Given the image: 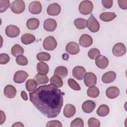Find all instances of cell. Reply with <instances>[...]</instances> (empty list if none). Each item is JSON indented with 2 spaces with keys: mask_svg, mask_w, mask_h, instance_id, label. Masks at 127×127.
I'll use <instances>...</instances> for the list:
<instances>
[{
  "mask_svg": "<svg viewBox=\"0 0 127 127\" xmlns=\"http://www.w3.org/2000/svg\"><path fill=\"white\" fill-rule=\"evenodd\" d=\"M64 93L51 84L42 85L29 93L30 101L35 108L48 118L60 113L63 105Z\"/></svg>",
  "mask_w": 127,
  "mask_h": 127,
  "instance_id": "obj_1",
  "label": "cell"
},
{
  "mask_svg": "<svg viewBox=\"0 0 127 127\" xmlns=\"http://www.w3.org/2000/svg\"><path fill=\"white\" fill-rule=\"evenodd\" d=\"M93 9V3L90 0L82 1L78 7L79 12L83 15H88L91 13Z\"/></svg>",
  "mask_w": 127,
  "mask_h": 127,
  "instance_id": "obj_2",
  "label": "cell"
},
{
  "mask_svg": "<svg viewBox=\"0 0 127 127\" xmlns=\"http://www.w3.org/2000/svg\"><path fill=\"white\" fill-rule=\"evenodd\" d=\"M11 10L14 13H22L25 9V4L22 0H16L13 1L10 5Z\"/></svg>",
  "mask_w": 127,
  "mask_h": 127,
  "instance_id": "obj_3",
  "label": "cell"
},
{
  "mask_svg": "<svg viewBox=\"0 0 127 127\" xmlns=\"http://www.w3.org/2000/svg\"><path fill=\"white\" fill-rule=\"evenodd\" d=\"M86 26L93 33L97 32L100 29V24L93 14H91L86 22Z\"/></svg>",
  "mask_w": 127,
  "mask_h": 127,
  "instance_id": "obj_4",
  "label": "cell"
},
{
  "mask_svg": "<svg viewBox=\"0 0 127 127\" xmlns=\"http://www.w3.org/2000/svg\"><path fill=\"white\" fill-rule=\"evenodd\" d=\"M57 46V42L55 38L52 36L46 37L43 43L44 49L47 51H53Z\"/></svg>",
  "mask_w": 127,
  "mask_h": 127,
  "instance_id": "obj_5",
  "label": "cell"
},
{
  "mask_svg": "<svg viewBox=\"0 0 127 127\" xmlns=\"http://www.w3.org/2000/svg\"><path fill=\"white\" fill-rule=\"evenodd\" d=\"M5 34L9 38L17 37L20 34V29L14 25H9L7 26L5 30Z\"/></svg>",
  "mask_w": 127,
  "mask_h": 127,
  "instance_id": "obj_6",
  "label": "cell"
},
{
  "mask_svg": "<svg viewBox=\"0 0 127 127\" xmlns=\"http://www.w3.org/2000/svg\"><path fill=\"white\" fill-rule=\"evenodd\" d=\"M112 52L116 57L123 56L126 53V46L122 43H118L113 47Z\"/></svg>",
  "mask_w": 127,
  "mask_h": 127,
  "instance_id": "obj_7",
  "label": "cell"
},
{
  "mask_svg": "<svg viewBox=\"0 0 127 127\" xmlns=\"http://www.w3.org/2000/svg\"><path fill=\"white\" fill-rule=\"evenodd\" d=\"M84 82L87 87H90L96 84L97 77L96 75L90 72L86 73L84 77Z\"/></svg>",
  "mask_w": 127,
  "mask_h": 127,
  "instance_id": "obj_8",
  "label": "cell"
},
{
  "mask_svg": "<svg viewBox=\"0 0 127 127\" xmlns=\"http://www.w3.org/2000/svg\"><path fill=\"white\" fill-rule=\"evenodd\" d=\"M86 73L85 69L82 66H76L72 69L73 76L79 80H81L83 79Z\"/></svg>",
  "mask_w": 127,
  "mask_h": 127,
  "instance_id": "obj_9",
  "label": "cell"
},
{
  "mask_svg": "<svg viewBox=\"0 0 127 127\" xmlns=\"http://www.w3.org/2000/svg\"><path fill=\"white\" fill-rule=\"evenodd\" d=\"M28 76V74L25 71L18 70L14 74L13 81L16 83H22L26 80Z\"/></svg>",
  "mask_w": 127,
  "mask_h": 127,
  "instance_id": "obj_10",
  "label": "cell"
},
{
  "mask_svg": "<svg viewBox=\"0 0 127 127\" xmlns=\"http://www.w3.org/2000/svg\"><path fill=\"white\" fill-rule=\"evenodd\" d=\"M61 10V7L57 3L50 4L47 7V13L51 16H56L59 14Z\"/></svg>",
  "mask_w": 127,
  "mask_h": 127,
  "instance_id": "obj_11",
  "label": "cell"
},
{
  "mask_svg": "<svg viewBox=\"0 0 127 127\" xmlns=\"http://www.w3.org/2000/svg\"><path fill=\"white\" fill-rule=\"evenodd\" d=\"M79 45L83 47H90L93 43V39L91 36L87 34H82L79 40Z\"/></svg>",
  "mask_w": 127,
  "mask_h": 127,
  "instance_id": "obj_12",
  "label": "cell"
},
{
  "mask_svg": "<svg viewBox=\"0 0 127 127\" xmlns=\"http://www.w3.org/2000/svg\"><path fill=\"white\" fill-rule=\"evenodd\" d=\"M42 9L41 3L39 1H33L29 5V11L33 14H38Z\"/></svg>",
  "mask_w": 127,
  "mask_h": 127,
  "instance_id": "obj_13",
  "label": "cell"
},
{
  "mask_svg": "<svg viewBox=\"0 0 127 127\" xmlns=\"http://www.w3.org/2000/svg\"><path fill=\"white\" fill-rule=\"evenodd\" d=\"M65 51L71 55L77 54L80 52L79 45L74 42H69L65 47Z\"/></svg>",
  "mask_w": 127,
  "mask_h": 127,
  "instance_id": "obj_14",
  "label": "cell"
},
{
  "mask_svg": "<svg viewBox=\"0 0 127 127\" xmlns=\"http://www.w3.org/2000/svg\"><path fill=\"white\" fill-rule=\"evenodd\" d=\"M57 24L55 20L52 18L46 19L43 24V27L45 30L49 32L54 31L57 28Z\"/></svg>",
  "mask_w": 127,
  "mask_h": 127,
  "instance_id": "obj_15",
  "label": "cell"
},
{
  "mask_svg": "<svg viewBox=\"0 0 127 127\" xmlns=\"http://www.w3.org/2000/svg\"><path fill=\"white\" fill-rule=\"evenodd\" d=\"M95 64L100 69L106 68L109 64V61L107 58L103 55H99L95 59Z\"/></svg>",
  "mask_w": 127,
  "mask_h": 127,
  "instance_id": "obj_16",
  "label": "cell"
},
{
  "mask_svg": "<svg viewBox=\"0 0 127 127\" xmlns=\"http://www.w3.org/2000/svg\"><path fill=\"white\" fill-rule=\"evenodd\" d=\"M116 78V73L113 71L105 73L102 76V81L106 84L113 82Z\"/></svg>",
  "mask_w": 127,
  "mask_h": 127,
  "instance_id": "obj_17",
  "label": "cell"
},
{
  "mask_svg": "<svg viewBox=\"0 0 127 127\" xmlns=\"http://www.w3.org/2000/svg\"><path fill=\"white\" fill-rule=\"evenodd\" d=\"M96 107L95 103L92 100H87L83 102L82 104V109L85 113H90Z\"/></svg>",
  "mask_w": 127,
  "mask_h": 127,
  "instance_id": "obj_18",
  "label": "cell"
},
{
  "mask_svg": "<svg viewBox=\"0 0 127 127\" xmlns=\"http://www.w3.org/2000/svg\"><path fill=\"white\" fill-rule=\"evenodd\" d=\"M3 93L6 97L8 98H13L16 96V89L14 86L8 84L5 86Z\"/></svg>",
  "mask_w": 127,
  "mask_h": 127,
  "instance_id": "obj_19",
  "label": "cell"
},
{
  "mask_svg": "<svg viewBox=\"0 0 127 127\" xmlns=\"http://www.w3.org/2000/svg\"><path fill=\"white\" fill-rule=\"evenodd\" d=\"M120 94L119 89L116 86H110L106 90V95L110 99L117 98Z\"/></svg>",
  "mask_w": 127,
  "mask_h": 127,
  "instance_id": "obj_20",
  "label": "cell"
},
{
  "mask_svg": "<svg viewBox=\"0 0 127 127\" xmlns=\"http://www.w3.org/2000/svg\"><path fill=\"white\" fill-rule=\"evenodd\" d=\"M64 115L68 118L73 117L76 113L75 107L71 104H67L65 106L64 109Z\"/></svg>",
  "mask_w": 127,
  "mask_h": 127,
  "instance_id": "obj_21",
  "label": "cell"
},
{
  "mask_svg": "<svg viewBox=\"0 0 127 127\" xmlns=\"http://www.w3.org/2000/svg\"><path fill=\"white\" fill-rule=\"evenodd\" d=\"M40 21L36 18H31L27 20L26 26L29 30H34L37 29L39 26Z\"/></svg>",
  "mask_w": 127,
  "mask_h": 127,
  "instance_id": "obj_22",
  "label": "cell"
},
{
  "mask_svg": "<svg viewBox=\"0 0 127 127\" xmlns=\"http://www.w3.org/2000/svg\"><path fill=\"white\" fill-rule=\"evenodd\" d=\"M117 16L114 12H105L100 14L99 17L100 19L105 22H109L113 20Z\"/></svg>",
  "mask_w": 127,
  "mask_h": 127,
  "instance_id": "obj_23",
  "label": "cell"
},
{
  "mask_svg": "<svg viewBox=\"0 0 127 127\" xmlns=\"http://www.w3.org/2000/svg\"><path fill=\"white\" fill-rule=\"evenodd\" d=\"M54 74L61 78H65L67 75L68 70L65 66H59L55 69Z\"/></svg>",
  "mask_w": 127,
  "mask_h": 127,
  "instance_id": "obj_24",
  "label": "cell"
},
{
  "mask_svg": "<svg viewBox=\"0 0 127 127\" xmlns=\"http://www.w3.org/2000/svg\"><path fill=\"white\" fill-rule=\"evenodd\" d=\"M35 40V36L30 33H25L22 35L21 38L22 43L25 45H28L32 43Z\"/></svg>",
  "mask_w": 127,
  "mask_h": 127,
  "instance_id": "obj_25",
  "label": "cell"
},
{
  "mask_svg": "<svg viewBox=\"0 0 127 127\" xmlns=\"http://www.w3.org/2000/svg\"><path fill=\"white\" fill-rule=\"evenodd\" d=\"M34 80L36 81L38 85L46 84L49 82V78L46 74L37 73L34 77Z\"/></svg>",
  "mask_w": 127,
  "mask_h": 127,
  "instance_id": "obj_26",
  "label": "cell"
},
{
  "mask_svg": "<svg viewBox=\"0 0 127 127\" xmlns=\"http://www.w3.org/2000/svg\"><path fill=\"white\" fill-rule=\"evenodd\" d=\"M110 112L109 107L105 104H102L99 106L97 110V114L98 116L103 117L108 115Z\"/></svg>",
  "mask_w": 127,
  "mask_h": 127,
  "instance_id": "obj_27",
  "label": "cell"
},
{
  "mask_svg": "<svg viewBox=\"0 0 127 127\" xmlns=\"http://www.w3.org/2000/svg\"><path fill=\"white\" fill-rule=\"evenodd\" d=\"M37 70L38 73L47 74L49 70L48 65L44 62H39L37 65Z\"/></svg>",
  "mask_w": 127,
  "mask_h": 127,
  "instance_id": "obj_28",
  "label": "cell"
},
{
  "mask_svg": "<svg viewBox=\"0 0 127 127\" xmlns=\"http://www.w3.org/2000/svg\"><path fill=\"white\" fill-rule=\"evenodd\" d=\"M50 83L57 88L61 87L63 85V82L61 77L56 75H54L51 78Z\"/></svg>",
  "mask_w": 127,
  "mask_h": 127,
  "instance_id": "obj_29",
  "label": "cell"
},
{
  "mask_svg": "<svg viewBox=\"0 0 127 127\" xmlns=\"http://www.w3.org/2000/svg\"><path fill=\"white\" fill-rule=\"evenodd\" d=\"M11 52L13 56L18 57L22 55L24 53V50L21 46L18 44H15L11 48Z\"/></svg>",
  "mask_w": 127,
  "mask_h": 127,
  "instance_id": "obj_30",
  "label": "cell"
},
{
  "mask_svg": "<svg viewBox=\"0 0 127 127\" xmlns=\"http://www.w3.org/2000/svg\"><path fill=\"white\" fill-rule=\"evenodd\" d=\"M99 90L95 86H90L87 91V94L90 98H97L99 95Z\"/></svg>",
  "mask_w": 127,
  "mask_h": 127,
  "instance_id": "obj_31",
  "label": "cell"
},
{
  "mask_svg": "<svg viewBox=\"0 0 127 127\" xmlns=\"http://www.w3.org/2000/svg\"><path fill=\"white\" fill-rule=\"evenodd\" d=\"M38 84L34 79H29L25 83V87L26 90L28 92H32L34 91L37 87Z\"/></svg>",
  "mask_w": 127,
  "mask_h": 127,
  "instance_id": "obj_32",
  "label": "cell"
},
{
  "mask_svg": "<svg viewBox=\"0 0 127 127\" xmlns=\"http://www.w3.org/2000/svg\"><path fill=\"white\" fill-rule=\"evenodd\" d=\"M86 20L82 18H78L74 20V24L78 29H83L86 27Z\"/></svg>",
  "mask_w": 127,
  "mask_h": 127,
  "instance_id": "obj_33",
  "label": "cell"
},
{
  "mask_svg": "<svg viewBox=\"0 0 127 127\" xmlns=\"http://www.w3.org/2000/svg\"><path fill=\"white\" fill-rule=\"evenodd\" d=\"M36 58L38 61L41 62L48 61L51 59V55L47 52H41L37 55Z\"/></svg>",
  "mask_w": 127,
  "mask_h": 127,
  "instance_id": "obj_34",
  "label": "cell"
},
{
  "mask_svg": "<svg viewBox=\"0 0 127 127\" xmlns=\"http://www.w3.org/2000/svg\"><path fill=\"white\" fill-rule=\"evenodd\" d=\"M68 85L69 86L74 90L75 91H79L81 89L80 85L73 78H69L67 81Z\"/></svg>",
  "mask_w": 127,
  "mask_h": 127,
  "instance_id": "obj_35",
  "label": "cell"
},
{
  "mask_svg": "<svg viewBox=\"0 0 127 127\" xmlns=\"http://www.w3.org/2000/svg\"><path fill=\"white\" fill-rule=\"evenodd\" d=\"M100 55V51L96 48L91 49L88 53V56L89 58L92 60L96 59V58Z\"/></svg>",
  "mask_w": 127,
  "mask_h": 127,
  "instance_id": "obj_36",
  "label": "cell"
},
{
  "mask_svg": "<svg viewBox=\"0 0 127 127\" xmlns=\"http://www.w3.org/2000/svg\"><path fill=\"white\" fill-rule=\"evenodd\" d=\"M15 61L18 65L22 66L26 65L28 63V60L26 57L23 55H20L17 57L15 59Z\"/></svg>",
  "mask_w": 127,
  "mask_h": 127,
  "instance_id": "obj_37",
  "label": "cell"
},
{
  "mask_svg": "<svg viewBox=\"0 0 127 127\" xmlns=\"http://www.w3.org/2000/svg\"><path fill=\"white\" fill-rule=\"evenodd\" d=\"M10 5V1L8 0H0V12L5 11Z\"/></svg>",
  "mask_w": 127,
  "mask_h": 127,
  "instance_id": "obj_38",
  "label": "cell"
},
{
  "mask_svg": "<svg viewBox=\"0 0 127 127\" xmlns=\"http://www.w3.org/2000/svg\"><path fill=\"white\" fill-rule=\"evenodd\" d=\"M84 122L82 119L80 118H76L73 120L70 124L71 127H83Z\"/></svg>",
  "mask_w": 127,
  "mask_h": 127,
  "instance_id": "obj_39",
  "label": "cell"
},
{
  "mask_svg": "<svg viewBox=\"0 0 127 127\" xmlns=\"http://www.w3.org/2000/svg\"><path fill=\"white\" fill-rule=\"evenodd\" d=\"M88 126L89 127H99L100 126V121L95 118H90L88 121Z\"/></svg>",
  "mask_w": 127,
  "mask_h": 127,
  "instance_id": "obj_40",
  "label": "cell"
},
{
  "mask_svg": "<svg viewBox=\"0 0 127 127\" xmlns=\"http://www.w3.org/2000/svg\"><path fill=\"white\" fill-rule=\"evenodd\" d=\"M10 61L9 56L5 53H1L0 54V64H5Z\"/></svg>",
  "mask_w": 127,
  "mask_h": 127,
  "instance_id": "obj_41",
  "label": "cell"
},
{
  "mask_svg": "<svg viewBox=\"0 0 127 127\" xmlns=\"http://www.w3.org/2000/svg\"><path fill=\"white\" fill-rule=\"evenodd\" d=\"M62 124L61 122L57 120H53L49 121L46 125V127H62Z\"/></svg>",
  "mask_w": 127,
  "mask_h": 127,
  "instance_id": "obj_42",
  "label": "cell"
},
{
  "mask_svg": "<svg viewBox=\"0 0 127 127\" xmlns=\"http://www.w3.org/2000/svg\"><path fill=\"white\" fill-rule=\"evenodd\" d=\"M101 2L103 6L106 8H110L113 4L112 0H102Z\"/></svg>",
  "mask_w": 127,
  "mask_h": 127,
  "instance_id": "obj_43",
  "label": "cell"
},
{
  "mask_svg": "<svg viewBox=\"0 0 127 127\" xmlns=\"http://www.w3.org/2000/svg\"><path fill=\"white\" fill-rule=\"evenodd\" d=\"M118 5L122 9H127V0H118Z\"/></svg>",
  "mask_w": 127,
  "mask_h": 127,
  "instance_id": "obj_44",
  "label": "cell"
},
{
  "mask_svg": "<svg viewBox=\"0 0 127 127\" xmlns=\"http://www.w3.org/2000/svg\"><path fill=\"white\" fill-rule=\"evenodd\" d=\"M0 125H2L5 121V119H6V117H5V114L4 113L0 110Z\"/></svg>",
  "mask_w": 127,
  "mask_h": 127,
  "instance_id": "obj_45",
  "label": "cell"
},
{
  "mask_svg": "<svg viewBox=\"0 0 127 127\" xmlns=\"http://www.w3.org/2000/svg\"><path fill=\"white\" fill-rule=\"evenodd\" d=\"M21 96L22 98L25 100L27 101L28 100V96L27 95V93L24 91H22L21 92Z\"/></svg>",
  "mask_w": 127,
  "mask_h": 127,
  "instance_id": "obj_46",
  "label": "cell"
},
{
  "mask_svg": "<svg viewBox=\"0 0 127 127\" xmlns=\"http://www.w3.org/2000/svg\"><path fill=\"white\" fill-rule=\"evenodd\" d=\"M12 127H24V125L21 122H16L12 125Z\"/></svg>",
  "mask_w": 127,
  "mask_h": 127,
  "instance_id": "obj_47",
  "label": "cell"
}]
</instances>
